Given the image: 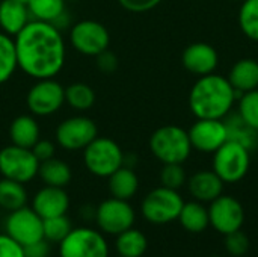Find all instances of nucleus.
<instances>
[{"instance_id": "nucleus-1", "label": "nucleus", "mask_w": 258, "mask_h": 257, "mask_svg": "<svg viewBox=\"0 0 258 257\" xmlns=\"http://www.w3.org/2000/svg\"><path fill=\"white\" fill-rule=\"evenodd\" d=\"M18 68L29 77H56L67 59V47L62 32L51 23L30 20L14 36Z\"/></svg>"}, {"instance_id": "nucleus-2", "label": "nucleus", "mask_w": 258, "mask_h": 257, "mask_svg": "<svg viewBox=\"0 0 258 257\" xmlns=\"http://www.w3.org/2000/svg\"><path fill=\"white\" fill-rule=\"evenodd\" d=\"M236 91L230 80L219 74L201 76L189 94V108L197 118L221 120L233 108Z\"/></svg>"}, {"instance_id": "nucleus-3", "label": "nucleus", "mask_w": 258, "mask_h": 257, "mask_svg": "<svg viewBox=\"0 0 258 257\" xmlns=\"http://www.w3.org/2000/svg\"><path fill=\"white\" fill-rule=\"evenodd\" d=\"M151 153L162 164H183L192 151L189 133L178 126H163L150 138Z\"/></svg>"}, {"instance_id": "nucleus-4", "label": "nucleus", "mask_w": 258, "mask_h": 257, "mask_svg": "<svg viewBox=\"0 0 258 257\" xmlns=\"http://www.w3.org/2000/svg\"><path fill=\"white\" fill-rule=\"evenodd\" d=\"M249 150L239 141L227 139L213 158V171L224 183H237L249 171Z\"/></svg>"}, {"instance_id": "nucleus-5", "label": "nucleus", "mask_w": 258, "mask_h": 257, "mask_svg": "<svg viewBox=\"0 0 258 257\" xmlns=\"http://www.w3.org/2000/svg\"><path fill=\"white\" fill-rule=\"evenodd\" d=\"M83 162L92 176L107 179L124 165V153L113 139L97 136L83 150Z\"/></svg>"}, {"instance_id": "nucleus-6", "label": "nucleus", "mask_w": 258, "mask_h": 257, "mask_svg": "<svg viewBox=\"0 0 258 257\" xmlns=\"http://www.w3.org/2000/svg\"><path fill=\"white\" fill-rule=\"evenodd\" d=\"M183 204L184 201L175 189L160 186L145 195L141 212L148 223L160 226L178 220Z\"/></svg>"}, {"instance_id": "nucleus-7", "label": "nucleus", "mask_w": 258, "mask_h": 257, "mask_svg": "<svg viewBox=\"0 0 258 257\" xmlns=\"http://www.w3.org/2000/svg\"><path fill=\"white\" fill-rule=\"evenodd\" d=\"M39 161L32 148L6 145L0 150V174L20 183H29L38 176Z\"/></svg>"}, {"instance_id": "nucleus-8", "label": "nucleus", "mask_w": 258, "mask_h": 257, "mask_svg": "<svg viewBox=\"0 0 258 257\" xmlns=\"http://www.w3.org/2000/svg\"><path fill=\"white\" fill-rule=\"evenodd\" d=\"M59 254L60 257H109V244L100 232L77 227L59 242Z\"/></svg>"}, {"instance_id": "nucleus-9", "label": "nucleus", "mask_w": 258, "mask_h": 257, "mask_svg": "<svg viewBox=\"0 0 258 257\" xmlns=\"http://www.w3.org/2000/svg\"><path fill=\"white\" fill-rule=\"evenodd\" d=\"M26 103L35 117L53 115L65 103V88L54 77L38 79L29 89Z\"/></svg>"}, {"instance_id": "nucleus-10", "label": "nucleus", "mask_w": 258, "mask_h": 257, "mask_svg": "<svg viewBox=\"0 0 258 257\" xmlns=\"http://www.w3.org/2000/svg\"><path fill=\"white\" fill-rule=\"evenodd\" d=\"M70 41L76 52L85 56H98L109 48L110 33L104 24L95 20L77 21L70 32Z\"/></svg>"}, {"instance_id": "nucleus-11", "label": "nucleus", "mask_w": 258, "mask_h": 257, "mask_svg": "<svg viewBox=\"0 0 258 257\" xmlns=\"http://www.w3.org/2000/svg\"><path fill=\"white\" fill-rule=\"evenodd\" d=\"M136 220L135 209L127 200L110 197L98 204L95 209V221L101 232L107 235H119L133 227Z\"/></svg>"}, {"instance_id": "nucleus-12", "label": "nucleus", "mask_w": 258, "mask_h": 257, "mask_svg": "<svg viewBox=\"0 0 258 257\" xmlns=\"http://www.w3.org/2000/svg\"><path fill=\"white\" fill-rule=\"evenodd\" d=\"M56 142L67 151L85 150L97 136V124L88 117H70L63 120L56 129Z\"/></svg>"}, {"instance_id": "nucleus-13", "label": "nucleus", "mask_w": 258, "mask_h": 257, "mask_svg": "<svg viewBox=\"0 0 258 257\" xmlns=\"http://www.w3.org/2000/svg\"><path fill=\"white\" fill-rule=\"evenodd\" d=\"M44 220L27 206L9 212L5 221V232L20 245H29L32 242L44 239L42 232Z\"/></svg>"}, {"instance_id": "nucleus-14", "label": "nucleus", "mask_w": 258, "mask_h": 257, "mask_svg": "<svg viewBox=\"0 0 258 257\" xmlns=\"http://www.w3.org/2000/svg\"><path fill=\"white\" fill-rule=\"evenodd\" d=\"M210 226L222 233L228 235L236 230H240L245 221V211L239 200L230 195H219L212 201L209 208Z\"/></svg>"}, {"instance_id": "nucleus-15", "label": "nucleus", "mask_w": 258, "mask_h": 257, "mask_svg": "<svg viewBox=\"0 0 258 257\" xmlns=\"http://www.w3.org/2000/svg\"><path fill=\"white\" fill-rule=\"evenodd\" d=\"M187 133L192 148L203 153H215L228 139V126L221 120L198 118Z\"/></svg>"}, {"instance_id": "nucleus-16", "label": "nucleus", "mask_w": 258, "mask_h": 257, "mask_svg": "<svg viewBox=\"0 0 258 257\" xmlns=\"http://www.w3.org/2000/svg\"><path fill=\"white\" fill-rule=\"evenodd\" d=\"M68 208H70V197L63 188H57V186L45 185L33 195L32 200V209L42 220L65 215L68 212Z\"/></svg>"}, {"instance_id": "nucleus-17", "label": "nucleus", "mask_w": 258, "mask_h": 257, "mask_svg": "<svg viewBox=\"0 0 258 257\" xmlns=\"http://www.w3.org/2000/svg\"><path fill=\"white\" fill-rule=\"evenodd\" d=\"M181 61L187 71L201 77V76L212 74L216 70L219 58H218V52L210 44L195 42L184 48Z\"/></svg>"}, {"instance_id": "nucleus-18", "label": "nucleus", "mask_w": 258, "mask_h": 257, "mask_svg": "<svg viewBox=\"0 0 258 257\" xmlns=\"http://www.w3.org/2000/svg\"><path fill=\"white\" fill-rule=\"evenodd\" d=\"M189 191L197 201L212 203L219 195H222L224 182L215 171L203 170L189 179Z\"/></svg>"}, {"instance_id": "nucleus-19", "label": "nucleus", "mask_w": 258, "mask_h": 257, "mask_svg": "<svg viewBox=\"0 0 258 257\" xmlns=\"http://www.w3.org/2000/svg\"><path fill=\"white\" fill-rule=\"evenodd\" d=\"M30 14L26 5L14 0L0 2V29L9 36H15L30 21Z\"/></svg>"}, {"instance_id": "nucleus-20", "label": "nucleus", "mask_w": 258, "mask_h": 257, "mask_svg": "<svg viewBox=\"0 0 258 257\" xmlns=\"http://www.w3.org/2000/svg\"><path fill=\"white\" fill-rule=\"evenodd\" d=\"M35 115H20L9 126V139L14 145L32 148L41 138Z\"/></svg>"}, {"instance_id": "nucleus-21", "label": "nucleus", "mask_w": 258, "mask_h": 257, "mask_svg": "<svg viewBox=\"0 0 258 257\" xmlns=\"http://www.w3.org/2000/svg\"><path fill=\"white\" fill-rule=\"evenodd\" d=\"M236 92H248L258 86V62L255 59H240L234 64L228 77Z\"/></svg>"}, {"instance_id": "nucleus-22", "label": "nucleus", "mask_w": 258, "mask_h": 257, "mask_svg": "<svg viewBox=\"0 0 258 257\" xmlns=\"http://www.w3.org/2000/svg\"><path fill=\"white\" fill-rule=\"evenodd\" d=\"M107 179H109V191L115 198L128 201L136 195L139 189V179L136 173L133 171V168H128L125 165L118 168Z\"/></svg>"}, {"instance_id": "nucleus-23", "label": "nucleus", "mask_w": 258, "mask_h": 257, "mask_svg": "<svg viewBox=\"0 0 258 257\" xmlns=\"http://www.w3.org/2000/svg\"><path fill=\"white\" fill-rule=\"evenodd\" d=\"M38 176L41 180L48 185V186H57V188H65L73 177L71 168L67 162L51 158L39 164Z\"/></svg>"}, {"instance_id": "nucleus-24", "label": "nucleus", "mask_w": 258, "mask_h": 257, "mask_svg": "<svg viewBox=\"0 0 258 257\" xmlns=\"http://www.w3.org/2000/svg\"><path fill=\"white\" fill-rule=\"evenodd\" d=\"M148 248L147 236L133 227L116 235L115 250L119 257H142Z\"/></svg>"}, {"instance_id": "nucleus-25", "label": "nucleus", "mask_w": 258, "mask_h": 257, "mask_svg": "<svg viewBox=\"0 0 258 257\" xmlns=\"http://www.w3.org/2000/svg\"><path fill=\"white\" fill-rule=\"evenodd\" d=\"M178 221L184 230L190 233H201L210 226L209 209H206L200 201L184 203L178 215Z\"/></svg>"}, {"instance_id": "nucleus-26", "label": "nucleus", "mask_w": 258, "mask_h": 257, "mask_svg": "<svg viewBox=\"0 0 258 257\" xmlns=\"http://www.w3.org/2000/svg\"><path fill=\"white\" fill-rule=\"evenodd\" d=\"M26 203L27 191L24 188V183L3 177L0 180V208L12 212L26 206Z\"/></svg>"}, {"instance_id": "nucleus-27", "label": "nucleus", "mask_w": 258, "mask_h": 257, "mask_svg": "<svg viewBox=\"0 0 258 257\" xmlns=\"http://www.w3.org/2000/svg\"><path fill=\"white\" fill-rule=\"evenodd\" d=\"M17 52L14 38L0 30V85L6 83L17 71Z\"/></svg>"}, {"instance_id": "nucleus-28", "label": "nucleus", "mask_w": 258, "mask_h": 257, "mask_svg": "<svg viewBox=\"0 0 258 257\" xmlns=\"http://www.w3.org/2000/svg\"><path fill=\"white\" fill-rule=\"evenodd\" d=\"M67 0H29L27 9L32 20L53 23L63 11Z\"/></svg>"}, {"instance_id": "nucleus-29", "label": "nucleus", "mask_w": 258, "mask_h": 257, "mask_svg": "<svg viewBox=\"0 0 258 257\" xmlns=\"http://www.w3.org/2000/svg\"><path fill=\"white\" fill-rule=\"evenodd\" d=\"M95 101L94 89L83 82L71 83L65 88V103H68L76 111H86Z\"/></svg>"}, {"instance_id": "nucleus-30", "label": "nucleus", "mask_w": 258, "mask_h": 257, "mask_svg": "<svg viewBox=\"0 0 258 257\" xmlns=\"http://www.w3.org/2000/svg\"><path fill=\"white\" fill-rule=\"evenodd\" d=\"M242 32L252 41H258V0H243L239 11Z\"/></svg>"}, {"instance_id": "nucleus-31", "label": "nucleus", "mask_w": 258, "mask_h": 257, "mask_svg": "<svg viewBox=\"0 0 258 257\" xmlns=\"http://www.w3.org/2000/svg\"><path fill=\"white\" fill-rule=\"evenodd\" d=\"M71 230H73V226L65 215L47 218L42 223L44 239L48 242H56V244L62 242Z\"/></svg>"}, {"instance_id": "nucleus-32", "label": "nucleus", "mask_w": 258, "mask_h": 257, "mask_svg": "<svg viewBox=\"0 0 258 257\" xmlns=\"http://www.w3.org/2000/svg\"><path fill=\"white\" fill-rule=\"evenodd\" d=\"M239 112L242 121L249 129L258 130V89L243 92L239 103Z\"/></svg>"}, {"instance_id": "nucleus-33", "label": "nucleus", "mask_w": 258, "mask_h": 257, "mask_svg": "<svg viewBox=\"0 0 258 257\" xmlns=\"http://www.w3.org/2000/svg\"><path fill=\"white\" fill-rule=\"evenodd\" d=\"M160 182L162 186L169 189H180L186 182V173L181 164H163L160 171Z\"/></svg>"}, {"instance_id": "nucleus-34", "label": "nucleus", "mask_w": 258, "mask_h": 257, "mask_svg": "<svg viewBox=\"0 0 258 257\" xmlns=\"http://www.w3.org/2000/svg\"><path fill=\"white\" fill-rule=\"evenodd\" d=\"M225 247L231 256H243L249 250V239L242 230H236L225 235Z\"/></svg>"}, {"instance_id": "nucleus-35", "label": "nucleus", "mask_w": 258, "mask_h": 257, "mask_svg": "<svg viewBox=\"0 0 258 257\" xmlns=\"http://www.w3.org/2000/svg\"><path fill=\"white\" fill-rule=\"evenodd\" d=\"M0 257H24L23 245L14 241L9 235H0Z\"/></svg>"}, {"instance_id": "nucleus-36", "label": "nucleus", "mask_w": 258, "mask_h": 257, "mask_svg": "<svg viewBox=\"0 0 258 257\" xmlns=\"http://www.w3.org/2000/svg\"><path fill=\"white\" fill-rule=\"evenodd\" d=\"M162 0H118V3L130 12H147L154 9Z\"/></svg>"}, {"instance_id": "nucleus-37", "label": "nucleus", "mask_w": 258, "mask_h": 257, "mask_svg": "<svg viewBox=\"0 0 258 257\" xmlns=\"http://www.w3.org/2000/svg\"><path fill=\"white\" fill-rule=\"evenodd\" d=\"M97 58V65H98V68L103 71V73H106V74H110V73H113L116 68H118V58H116V55L113 53V52H110L109 48L107 50H104V52H101L98 56H95Z\"/></svg>"}, {"instance_id": "nucleus-38", "label": "nucleus", "mask_w": 258, "mask_h": 257, "mask_svg": "<svg viewBox=\"0 0 258 257\" xmlns=\"http://www.w3.org/2000/svg\"><path fill=\"white\" fill-rule=\"evenodd\" d=\"M32 151L33 155L36 156V159L41 162L47 161V159H51L54 158V153H56V145L51 142V141H47V139H39L33 147H32Z\"/></svg>"}, {"instance_id": "nucleus-39", "label": "nucleus", "mask_w": 258, "mask_h": 257, "mask_svg": "<svg viewBox=\"0 0 258 257\" xmlns=\"http://www.w3.org/2000/svg\"><path fill=\"white\" fill-rule=\"evenodd\" d=\"M24 257H48L50 256V245L48 241L41 239L23 247Z\"/></svg>"}, {"instance_id": "nucleus-40", "label": "nucleus", "mask_w": 258, "mask_h": 257, "mask_svg": "<svg viewBox=\"0 0 258 257\" xmlns=\"http://www.w3.org/2000/svg\"><path fill=\"white\" fill-rule=\"evenodd\" d=\"M70 21H71V18H70V14H68L67 11H63V12H62V14H60V15H59V17H57V18H56V20L51 23V24H53L54 27H57V29L62 32L63 29H67V27L70 26Z\"/></svg>"}, {"instance_id": "nucleus-41", "label": "nucleus", "mask_w": 258, "mask_h": 257, "mask_svg": "<svg viewBox=\"0 0 258 257\" xmlns=\"http://www.w3.org/2000/svg\"><path fill=\"white\" fill-rule=\"evenodd\" d=\"M14 2H18V3H21V5H26V6H27V3H29V0H14Z\"/></svg>"}, {"instance_id": "nucleus-42", "label": "nucleus", "mask_w": 258, "mask_h": 257, "mask_svg": "<svg viewBox=\"0 0 258 257\" xmlns=\"http://www.w3.org/2000/svg\"><path fill=\"white\" fill-rule=\"evenodd\" d=\"M67 2H77V0H67Z\"/></svg>"}, {"instance_id": "nucleus-43", "label": "nucleus", "mask_w": 258, "mask_h": 257, "mask_svg": "<svg viewBox=\"0 0 258 257\" xmlns=\"http://www.w3.org/2000/svg\"><path fill=\"white\" fill-rule=\"evenodd\" d=\"M236 2H243V0H236Z\"/></svg>"}, {"instance_id": "nucleus-44", "label": "nucleus", "mask_w": 258, "mask_h": 257, "mask_svg": "<svg viewBox=\"0 0 258 257\" xmlns=\"http://www.w3.org/2000/svg\"><path fill=\"white\" fill-rule=\"evenodd\" d=\"M213 257H221V256H213Z\"/></svg>"}]
</instances>
